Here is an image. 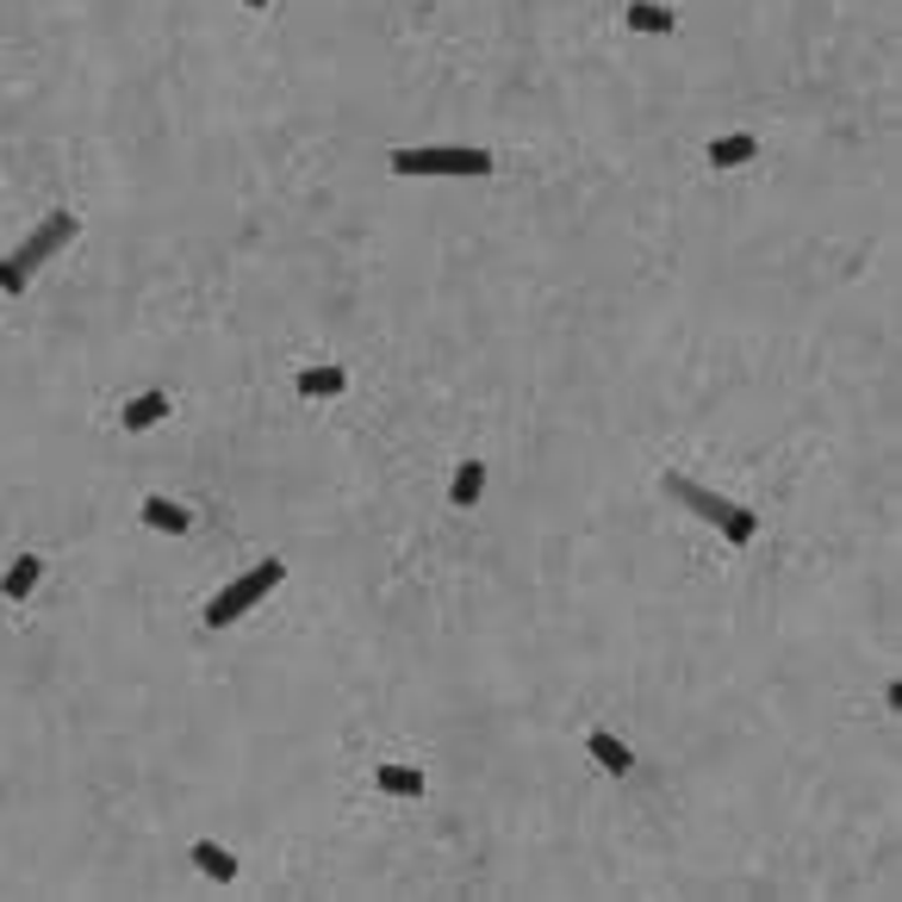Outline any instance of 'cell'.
Wrapping results in <instances>:
<instances>
[{
	"mask_svg": "<svg viewBox=\"0 0 902 902\" xmlns=\"http://www.w3.org/2000/svg\"><path fill=\"white\" fill-rule=\"evenodd\" d=\"M392 174H404V181H423V174L480 181V174H492V150H473V144H423V150H392Z\"/></svg>",
	"mask_w": 902,
	"mask_h": 902,
	"instance_id": "1",
	"label": "cell"
},
{
	"mask_svg": "<svg viewBox=\"0 0 902 902\" xmlns=\"http://www.w3.org/2000/svg\"><path fill=\"white\" fill-rule=\"evenodd\" d=\"M281 579H287V560H255L250 573L231 579V585H225V592L206 604V629H231L237 616H250L255 604H262L274 585H281Z\"/></svg>",
	"mask_w": 902,
	"mask_h": 902,
	"instance_id": "2",
	"label": "cell"
},
{
	"mask_svg": "<svg viewBox=\"0 0 902 902\" xmlns=\"http://www.w3.org/2000/svg\"><path fill=\"white\" fill-rule=\"evenodd\" d=\"M69 237H76V212H50L38 231H25V243H20V250H7V255H13V269L32 281V274H38L44 262L62 250V243H69Z\"/></svg>",
	"mask_w": 902,
	"mask_h": 902,
	"instance_id": "3",
	"label": "cell"
},
{
	"mask_svg": "<svg viewBox=\"0 0 902 902\" xmlns=\"http://www.w3.org/2000/svg\"><path fill=\"white\" fill-rule=\"evenodd\" d=\"M666 492H672V499H678V504H685V511H692V517L716 523V529H722V523H729V511H734V504L722 499V492H710V486L685 480V473H666Z\"/></svg>",
	"mask_w": 902,
	"mask_h": 902,
	"instance_id": "4",
	"label": "cell"
},
{
	"mask_svg": "<svg viewBox=\"0 0 902 902\" xmlns=\"http://www.w3.org/2000/svg\"><path fill=\"white\" fill-rule=\"evenodd\" d=\"M137 517H144V529H162V536H187V529H193V511H187V504H174V499H144V504H137Z\"/></svg>",
	"mask_w": 902,
	"mask_h": 902,
	"instance_id": "5",
	"label": "cell"
},
{
	"mask_svg": "<svg viewBox=\"0 0 902 902\" xmlns=\"http://www.w3.org/2000/svg\"><path fill=\"white\" fill-rule=\"evenodd\" d=\"M585 747H592V760H597L604 772H610V778H629V772H635V753L623 747V741H616L610 729H592V741H585Z\"/></svg>",
	"mask_w": 902,
	"mask_h": 902,
	"instance_id": "6",
	"label": "cell"
},
{
	"mask_svg": "<svg viewBox=\"0 0 902 902\" xmlns=\"http://www.w3.org/2000/svg\"><path fill=\"white\" fill-rule=\"evenodd\" d=\"M193 865L206 871L212 883H237V853L231 846H218V841H193Z\"/></svg>",
	"mask_w": 902,
	"mask_h": 902,
	"instance_id": "7",
	"label": "cell"
},
{
	"mask_svg": "<svg viewBox=\"0 0 902 902\" xmlns=\"http://www.w3.org/2000/svg\"><path fill=\"white\" fill-rule=\"evenodd\" d=\"M349 374L343 367H299V399H343Z\"/></svg>",
	"mask_w": 902,
	"mask_h": 902,
	"instance_id": "8",
	"label": "cell"
},
{
	"mask_svg": "<svg viewBox=\"0 0 902 902\" xmlns=\"http://www.w3.org/2000/svg\"><path fill=\"white\" fill-rule=\"evenodd\" d=\"M480 499H486V461H461V467H455V480H448V504L473 511Z\"/></svg>",
	"mask_w": 902,
	"mask_h": 902,
	"instance_id": "9",
	"label": "cell"
},
{
	"mask_svg": "<svg viewBox=\"0 0 902 902\" xmlns=\"http://www.w3.org/2000/svg\"><path fill=\"white\" fill-rule=\"evenodd\" d=\"M38 579H44V555H20L7 567V579H0V597H32Z\"/></svg>",
	"mask_w": 902,
	"mask_h": 902,
	"instance_id": "10",
	"label": "cell"
},
{
	"mask_svg": "<svg viewBox=\"0 0 902 902\" xmlns=\"http://www.w3.org/2000/svg\"><path fill=\"white\" fill-rule=\"evenodd\" d=\"M753 144L747 132H722V137H710V169H741V162H753Z\"/></svg>",
	"mask_w": 902,
	"mask_h": 902,
	"instance_id": "11",
	"label": "cell"
},
{
	"mask_svg": "<svg viewBox=\"0 0 902 902\" xmlns=\"http://www.w3.org/2000/svg\"><path fill=\"white\" fill-rule=\"evenodd\" d=\"M374 785H380L386 797H423L430 778H423L418 766H380V772H374Z\"/></svg>",
	"mask_w": 902,
	"mask_h": 902,
	"instance_id": "12",
	"label": "cell"
},
{
	"mask_svg": "<svg viewBox=\"0 0 902 902\" xmlns=\"http://www.w3.org/2000/svg\"><path fill=\"white\" fill-rule=\"evenodd\" d=\"M623 20H629V32H653V38H660V32H672V7H660V0H629V13H623Z\"/></svg>",
	"mask_w": 902,
	"mask_h": 902,
	"instance_id": "13",
	"label": "cell"
},
{
	"mask_svg": "<svg viewBox=\"0 0 902 902\" xmlns=\"http://www.w3.org/2000/svg\"><path fill=\"white\" fill-rule=\"evenodd\" d=\"M162 418H169V399H162V392H144V399L125 404V418H118V423H125L132 436H144V430H150V423H162Z\"/></svg>",
	"mask_w": 902,
	"mask_h": 902,
	"instance_id": "14",
	"label": "cell"
},
{
	"mask_svg": "<svg viewBox=\"0 0 902 902\" xmlns=\"http://www.w3.org/2000/svg\"><path fill=\"white\" fill-rule=\"evenodd\" d=\"M722 536H729L734 548H747V541L760 536V517H753L747 504H734V511H729V523H722Z\"/></svg>",
	"mask_w": 902,
	"mask_h": 902,
	"instance_id": "15",
	"label": "cell"
},
{
	"mask_svg": "<svg viewBox=\"0 0 902 902\" xmlns=\"http://www.w3.org/2000/svg\"><path fill=\"white\" fill-rule=\"evenodd\" d=\"M25 287H32V281H25L20 269H13V255H0V293H7V299H20Z\"/></svg>",
	"mask_w": 902,
	"mask_h": 902,
	"instance_id": "16",
	"label": "cell"
},
{
	"mask_svg": "<svg viewBox=\"0 0 902 902\" xmlns=\"http://www.w3.org/2000/svg\"><path fill=\"white\" fill-rule=\"evenodd\" d=\"M243 7H250V13H262V7H269V0H243Z\"/></svg>",
	"mask_w": 902,
	"mask_h": 902,
	"instance_id": "17",
	"label": "cell"
}]
</instances>
